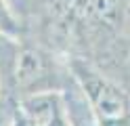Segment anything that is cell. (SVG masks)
<instances>
[{
  "label": "cell",
  "mask_w": 130,
  "mask_h": 126,
  "mask_svg": "<svg viewBox=\"0 0 130 126\" xmlns=\"http://www.w3.org/2000/svg\"><path fill=\"white\" fill-rule=\"evenodd\" d=\"M71 78L82 90L96 126H130V97L124 88L84 61L71 63Z\"/></svg>",
  "instance_id": "6da1fadb"
},
{
  "label": "cell",
  "mask_w": 130,
  "mask_h": 126,
  "mask_svg": "<svg viewBox=\"0 0 130 126\" xmlns=\"http://www.w3.org/2000/svg\"><path fill=\"white\" fill-rule=\"evenodd\" d=\"M0 32H6V34H15L17 32V25H15L9 8H6V4H4V0H0Z\"/></svg>",
  "instance_id": "5b68a950"
},
{
  "label": "cell",
  "mask_w": 130,
  "mask_h": 126,
  "mask_svg": "<svg viewBox=\"0 0 130 126\" xmlns=\"http://www.w3.org/2000/svg\"><path fill=\"white\" fill-rule=\"evenodd\" d=\"M13 126H34V122H31L29 118L19 109V103H17V111H15V118H13Z\"/></svg>",
  "instance_id": "8992f818"
},
{
  "label": "cell",
  "mask_w": 130,
  "mask_h": 126,
  "mask_svg": "<svg viewBox=\"0 0 130 126\" xmlns=\"http://www.w3.org/2000/svg\"><path fill=\"white\" fill-rule=\"evenodd\" d=\"M17 103L34 126H74L63 88L31 92L17 99Z\"/></svg>",
  "instance_id": "3957f363"
},
{
  "label": "cell",
  "mask_w": 130,
  "mask_h": 126,
  "mask_svg": "<svg viewBox=\"0 0 130 126\" xmlns=\"http://www.w3.org/2000/svg\"><path fill=\"white\" fill-rule=\"evenodd\" d=\"M53 88L59 86H57V76L51 57L44 55L40 48H29L21 44L17 63L13 69L9 95L15 99H21L25 95H31V92L53 90Z\"/></svg>",
  "instance_id": "7a4b0ae2"
},
{
  "label": "cell",
  "mask_w": 130,
  "mask_h": 126,
  "mask_svg": "<svg viewBox=\"0 0 130 126\" xmlns=\"http://www.w3.org/2000/svg\"><path fill=\"white\" fill-rule=\"evenodd\" d=\"M17 111V99L11 95L0 97V126H13V118Z\"/></svg>",
  "instance_id": "277c9868"
},
{
  "label": "cell",
  "mask_w": 130,
  "mask_h": 126,
  "mask_svg": "<svg viewBox=\"0 0 130 126\" xmlns=\"http://www.w3.org/2000/svg\"><path fill=\"white\" fill-rule=\"evenodd\" d=\"M4 95V88H2V82H0V97Z\"/></svg>",
  "instance_id": "52a82bcc"
}]
</instances>
